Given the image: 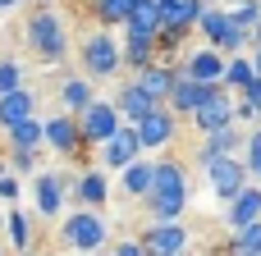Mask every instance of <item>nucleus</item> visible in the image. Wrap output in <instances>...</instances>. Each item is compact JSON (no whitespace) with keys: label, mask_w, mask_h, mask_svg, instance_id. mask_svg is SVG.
<instances>
[{"label":"nucleus","mask_w":261,"mask_h":256,"mask_svg":"<svg viewBox=\"0 0 261 256\" xmlns=\"http://www.w3.org/2000/svg\"><path fill=\"white\" fill-rule=\"evenodd\" d=\"M147 215L151 224H184V211H188V169L184 160L165 156L156 160V179H151V192H147Z\"/></svg>","instance_id":"1"},{"label":"nucleus","mask_w":261,"mask_h":256,"mask_svg":"<svg viewBox=\"0 0 261 256\" xmlns=\"http://www.w3.org/2000/svg\"><path fill=\"white\" fill-rule=\"evenodd\" d=\"M23 37H28V50L37 60H46V69H55L64 55H69V32L60 23L55 9H37L28 23H23Z\"/></svg>","instance_id":"2"},{"label":"nucleus","mask_w":261,"mask_h":256,"mask_svg":"<svg viewBox=\"0 0 261 256\" xmlns=\"http://www.w3.org/2000/svg\"><path fill=\"white\" fill-rule=\"evenodd\" d=\"M78 60H83V78H92V82L96 78H115V73H124V41L110 27H96V32L83 37Z\"/></svg>","instance_id":"3"},{"label":"nucleus","mask_w":261,"mask_h":256,"mask_svg":"<svg viewBox=\"0 0 261 256\" xmlns=\"http://www.w3.org/2000/svg\"><path fill=\"white\" fill-rule=\"evenodd\" d=\"M60 243L73 256H92V252H101V247L110 243V229H106L101 211H73V215H64V224H60Z\"/></svg>","instance_id":"4"},{"label":"nucleus","mask_w":261,"mask_h":256,"mask_svg":"<svg viewBox=\"0 0 261 256\" xmlns=\"http://www.w3.org/2000/svg\"><path fill=\"white\" fill-rule=\"evenodd\" d=\"M197 32H202V41H206L211 50H220L225 60H234V55H243V50H248V37L234 27V14H229L225 5H211V9L202 14Z\"/></svg>","instance_id":"5"},{"label":"nucleus","mask_w":261,"mask_h":256,"mask_svg":"<svg viewBox=\"0 0 261 256\" xmlns=\"http://www.w3.org/2000/svg\"><path fill=\"white\" fill-rule=\"evenodd\" d=\"M206 183H211V192L229 206V202H239V197L252 188V169H248V160L225 156V160H211V165H206Z\"/></svg>","instance_id":"6"},{"label":"nucleus","mask_w":261,"mask_h":256,"mask_svg":"<svg viewBox=\"0 0 261 256\" xmlns=\"http://www.w3.org/2000/svg\"><path fill=\"white\" fill-rule=\"evenodd\" d=\"M69 183H73V174H64V169H37V174H32V197H37L32 215H37V220H55V215L64 211Z\"/></svg>","instance_id":"7"},{"label":"nucleus","mask_w":261,"mask_h":256,"mask_svg":"<svg viewBox=\"0 0 261 256\" xmlns=\"http://www.w3.org/2000/svg\"><path fill=\"white\" fill-rule=\"evenodd\" d=\"M119 128H124V115L115 110V101H101V96H96V101H92V110H87V115H78L83 147H96V151H101Z\"/></svg>","instance_id":"8"},{"label":"nucleus","mask_w":261,"mask_h":256,"mask_svg":"<svg viewBox=\"0 0 261 256\" xmlns=\"http://www.w3.org/2000/svg\"><path fill=\"white\" fill-rule=\"evenodd\" d=\"M225 69H229V60L220 50H211V46H202V50L179 60V78L202 82V87H225Z\"/></svg>","instance_id":"9"},{"label":"nucleus","mask_w":261,"mask_h":256,"mask_svg":"<svg viewBox=\"0 0 261 256\" xmlns=\"http://www.w3.org/2000/svg\"><path fill=\"white\" fill-rule=\"evenodd\" d=\"M138 243L147 247V256H188V247H193L184 224H151V220L142 224Z\"/></svg>","instance_id":"10"},{"label":"nucleus","mask_w":261,"mask_h":256,"mask_svg":"<svg viewBox=\"0 0 261 256\" xmlns=\"http://www.w3.org/2000/svg\"><path fill=\"white\" fill-rule=\"evenodd\" d=\"M138 128V142H142V151H165L170 142H174V133H179V115L170 110V105H161V110H151L142 124H133Z\"/></svg>","instance_id":"11"},{"label":"nucleus","mask_w":261,"mask_h":256,"mask_svg":"<svg viewBox=\"0 0 261 256\" xmlns=\"http://www.w3.org/2000/svg\"><path fill=\"white\" fill-rule=\"evenodd\" d=\"M234 101H239V96H229L225 87H216V96H211V101L193 115V128H197L202 137H211V133H220V128L239 124V119H234Z\"/></svg>","instance_id":"12"},{"label":"nucleus","mask_w":261,"mask_h":256,"mask_svg":"<svg viewBox=\"0 0 261 256\" xmlns=\"http://www.w3.org/2000/svg\"><path fill=\"white\" fill-rule=\"evenodd\" d=\"M46 147H50L55 156H64V160L83 156L87 147H83V133H78V119H73V115H50V119H46Z\"/></svg>","instance_id":"13"},{"label":"nucleus","mask_w":261,"mask_h":256,"mask_svg":"<svg viewBox=\"0 0 261 256\" xmlns=\"http://www.w3.org/2000/svg\"><path fill=\"white\" fill-rule=\"evenodd\" d=\"M133 160H142V142H138V128L124 124V128L101 147V169H119V174H124Z\"/></svg>","instance_id":"14"},{"label":"nucleus","mask_w":261,"mask_h":256,"mask_svg":"<svg viewBox=\"0 0 261 256\" xmlns=\"http://www.w3.org/2000/svg\"><path fill=\"white\" fill-rule=\"evenodd\" d=\"M69 197L83 206V211H101L110 202V174L106 169H83L73 183H69Z\"/></svg>","instance_id":"15"},{"label":"nucleus","mask_w":261,"mask_h":256,"mask_svg":"<svg viewBox=\"0 0 261 256\" xmlns=\"http://www.w3.org/2000/svg\"><path fill=\"white\" fill-rule=\"evenodd\" d=\"M55 101H60V115H87L92 110V101H96V92H92V78H83V73H69V78H60V87H55Z\"/></svg>","instance_id":"16"},{"label":"nucleus","mask_w":261,"mask_h":256,"mask_svg":"<svg viewBox=\"0 0 261 256\" xmlns=\"http://www.w3.org/2000/svg\"><path fill=\"white\" fill-rule=\"evenodd\" d=\"M248 147V137L239 133V124H229V128H220V133H211L206 142H202V151H197V165L206 169L211 160H225V156H239Z\"/></svg>","instance_id":"17"},{"label":"nucleus","mask_w":261,"mask_h":256,"mask_svg":"<svg viewBox=\"0 0 261 256\" xmlns=\"http://www.w3.org/2000/svg\"><path fill=\"white\" fill-rule=\"evenodd\" d=\"M28 119H37V92H32V87L0 96V133L18 128V124H28Z\"/></svg>","instance_id":"18"},{"label":"nucleus","mask_w":261,"mask_h":256,"mask_svg":"<svg viewBox=\"0 0 261 256\" xmlns=\"http://www.w3.org/2000/svg\"><path fill=\"white\" fill-rule=\"evenodd\" d=\"M151 101H161V105H170V96H174V82H179V64H151L147 73H138L133 78Z\"/></svg>","instance_id":"19"},{"label":"nucleus","mask_w":261,"mask_h":256,"mask_svg":"<svg viewBox=\"0 0 261 256\" xmlns=\"http://www.w3.org/2000/svg\"><path fill=\"white\" fill-rule=\"evenodd\" d=\"M115 110L124 115V124H142L151 110H161V101H151V96H147V92L128 78V82L119 87V96H115Z\"/></svg>","instance_id":"20"},{"label":"nucleus","mask_w":261,"mask_h":256,"mask_svg":"<svg viewBox=\"0 0 261 256\" xmlns=\"http://www.w3.org/2000/svg\"><path fill=\"white\" fill-rule=\"evenodd\" d=\"M211 96H216V87H202V82L179 78V82H174V96H170V110H174L179 119H193V115H197Z\"/></svg>","instance_id":"21"},{"label":"nucleus","mask_w":261,"mask_h":256,"mask_svg":"<svg viewBox=\"0 0 261 256\" xmlns=\"http://www.w3.org/2000/svg\"><path fill=\"white\" fill-rule=\"evenodd\" d=\"M151 179H156V160H151V156H142V160H133V165L119 174V192H124L128 202H147Z\"/></svg>","instance_id":"22"},{"label":"nucleus","mask_w":261,"mask_h":256,"mask_svg":"<svg viewBox=\"0 0 261 256\" xmlns=\"http://www.w3.org/2000/svg\"><path fill=\"white\" fill-rule=\"evenodd\" d=\"M124 37H133V41H156V37H161V5H156V0H138L133 18L124 23Z\"/></svg>","instance_id":"23"},{"label":"nucleus","mask_w":261,"mask_h":256,"mask_svg":"<svg viewBox=\"0 0 261 256\" xmlns=\"http://www.w3.org/2000/svg\"><path fill=\"white\" fill-rule=\"evenodd\" d=\"M225 220H229V229L239 234V229H252L261 224V183H252L239 202H229V211H225Z\"/></svg>","instance_id":"24"},{"label":"nucleus","mask_w":261,"mask_h":256,"mask_svg":"<svg viewBox=\"0 0 261 256\" xmlns=\"http://www.w3.org/2000/svg\"><path fill=\"white\" fill-rule=\"evenodd\" d=\"M5 147H9V151H32V156H37V151L46 147V119L37 115V119H28V124L9 128V133H5Z\"/></svg>","instance_id":"25"},{"label":"nucleus","mask_w":261,"mask_h":256,"mask_svg":"<svg viewBox=\"0 0 261 256\" xmlns=\"http://www.w3.org/2000/svg\"><path fill=\"white\" fill-rule=\"evenodd\" d=\"M124 41V69L138 78V73H147L151 64H161V55H156V41H133V37H119Z\"/></svg>","instance_id":"26"},{"label":"nucleus","mask_w":261,"mask_h":256,"mask_svg":"<svg viewBox=\"0 0 261 256\" xmlns=\"http://www.w3.org/2000/svg\"><path fill=\"white\" fill-rule=\"evenodd\" d=\"M5 215H9V220H5V229H9V247H14L18 256H28V252H32V211L9 206Z\"/></svg>","instance_id":"27"},{"label":"nucleus","mask_w":261,"mask_h":256,"mask_svg":"<svg viewBox=\"0 0 261 256\" xmlns=\"http://www.w3.org/2000/svg\"><path fill=\"white\" fill-rule=\"evenodd\" d=\"M252 82H257V64H252V55H234L229 69H225V92H229V96H234V92L243 96Z\"/></svg>","instance_id":"28"},{"label":"nucleus","mask_w":261,"mask_h":256,"mask_svg":"<svg viewBox=\"0 0 261 256\" xmlns=\"http://www.w3.org/2000/svg\"><path fill=\"white\" fill-rule=\"evenodd\" d=\"M92 9H96V23L101 27H119L124 32V23L133 18L138 0H92Z\"/></svg>","instance_id":"29"},{"label":"nucleus","mask_w":261,"mask_h":256,"mask_svg":"<svg viewBox=\"0 0 261 256\" xmlns=\"http://www.w3.org/2000/svg\"><path fill=\"white\" fill-rule=\"evenodd\" d=\"M188 37H193V32H184V27H165V32L156 37V55H161V64H179V50H184Z\"/></svg>","instance_id":"30"},{"label":"nucleus","mask_w":261,"mask_h":256,"mask_svg":"<svg viewBox=\"0 0 261 256\" xmlns=\"http://www.w3.org/2000/svg\"><path fill=\"white\" fill-rule=\"evenodd\" d=\"M225 256H261V224H252V229H239V234L229 238Z\"/></svg>","instance_id":"31"},{"label":"nucleus","mask_w":261,"mask_h":256,"mask_svg":"<svg viewBox=\"0 0 261 256\" xmlns=\"http://www.w3.org/2000/svg\"><path fill=\"white\" fill-rule=\"evenodd\" d=\"M234 119H243V124H252V119H261V78L234 101Z\"/></svg>","instance_id":"32"},{"label":"nucleus","mask_w":261,"mask_h":256,"mask_svg":"<svg viewBox=\"0 0 261 256\" xmlns=\"http://www.w3.org/2000/svg\"><path fill=\"white\" fill-rule=\"evenodd\" d=\"M229 14H234V27H239L243 37H252V32L261 27V0H243V5L229 9Z\"/></svg>","instance_id":"33"},{"label":"nucleus","mask_w":261,"mask_h":256,"mask_svg":"<svg viewBox=\"0 0 261 256\" xmlns=\"http://www.w3.org/2000/svg\"><path fill=\"white\" fill-rule=\"evenodd\" d=\"M23 87H28V82H23V64L5 55V60H0V96H9V92H23Z\"/></svg>","instance_id":"34"},{"label":"nucleus","mask_w":261,"mask_h":256,"mask_svg":"<svg viewBox=\"0 0 261 256\" xmlns=\"http://www.w3.org/2000/svg\"><path fill=\"white\" fill-rule=\"evenodd\" d=\"M5 156H9V165H14L18 174H32V169H37V156H32V151H9V147H5Z\"/></svg>","instance_id":"35"},{"label":"nucleus","mask_w":261,"mask_h":256,"mask_svg":"<svg viewBox=\"0 0 261 256\" xmlns=\"http://www.w3.org/2000/svg\"><path fill=\"white\" fill-rule=\"evenodd\" d=\"M243 151H248V156H243L248 169L257 174V169H261V128H257V133H248V147H243Z\"/></svg>","instance_id":"36"},{"label":"nucleus","mask_w":261,"mask_h":256,"mask_svg":"<svg viewBox=\"0 0 261 256\" xmlns=\"http://www.w3.org/2000/svg\"><path fill=\"white\" fill-rule=\"evenodd\" d=\"M110 256H147V247H142L138 238H119V243L110 247Z\"/></svg>","instance_id":"37"},{"label":"nucleus","mask_w":261,"mask_h":256,"mask_svg":"<svg viewBox=\"0 0 261 256\" xmlns=\"http://www.w3.org/2000/svg\"><path fill=\"white\" fill-rule=\"evenodd\" d=\"M0 202H9V206L18 202V179H14V174H5V179H0Z\"/></svg>","instance_id":"38"},{"label":"nucleus","mask_w":261,"mask_h":256,"mask_svg":"<svg viewBox=\"0 0 261 256\" xmlns=\"http://www.w3.org/2000/svg\"><path fill=\"white\" fill-rule=\"evenodd\" d=\"M248 50H261V27L252 32V37H248Z\"/></svg>","instance_id":"39"},{"label":"nucleus","mask_w":261,"mask_h":256,"mask_svg":"<svg viewBox=\"0 0 261 256\" xmlns=\"http://www.w3.org/2000/svg\"><path fill=\"white\" fill-rule=\"evenodd\" d=\"M14 5H23V0H0V14H9Z\"/></svg>","instance_id":"40"},{"label":"nucleus","mask_w":261,"mask_h":256,"mask_svg":"<svg viewBox=\"0 0 261 256\" xmlns=\"http://www.w3.org/2000/svg\"><path fill=\"white\" fill-rule=\"evenodd\" d=\"M252 64H257V78H261V50H252Z\"/></svg>","instance_id":"41"},{"label":"nucleus","mask_w":261,"mask_h":256,"mask_svg":"<svg viewBox=\"0 0 261 256\" xmlns=\"http://www.w3.org/2000/svg\"><path fill=\"white\" fill-rule=\"evenodd\" d=\"M32 5H37V9H50V5H55V0H32Z\"/></svg>","instance_id":"42"},{"label":"nucleus","mask_w":261,"mask_h":256,"mask_svg":"<svg viewBox=\"0 0 261 256\" xmlns=\"http://www.w3.org/2000/svg\"><path fill=\"white\" fill-rule=\"evenodd\" d=\"M5 220H9V215H5V211H0V229H5Z\"/></svg>","instance_id":"43"},{"label":"nucleus","mask_w":261,"mask_h":256,"mask_svg":"<svg viewBox=\"0 0 261 256\" xmlns=\"http://www.w3.org/2000/svg\"><path fill=\"white\" fill-rule=\"evenodd\" d=\"M206 5H220V0H206Z\"/></svg>","instance_id":"44"},{"label":"nucleus","mask_w":261,"mask_h":256,"mask_svg":"<svg viewBox=\"0 0 261 256\" xmlns=\"http://www.w3.org/2000/svg\"><path fill=\"white\" fill-rule=\"evenodd\" d=\"M257 183H261V169H257Z\"/></svg>","instance_id":"45"},{"label":"nucleus","mask_w":261,"mask_h":256,"mask_svg":"<svg viewBox=\"0 0 261 256\" xmlns=\"http://www.w3.org/2000/svg\"><path fill=\"white\" fill-rule=\"evenodd\" d=\"M0 256H5V247H0Z\"/></svg>","instance_id":"46"}]
</instances>
